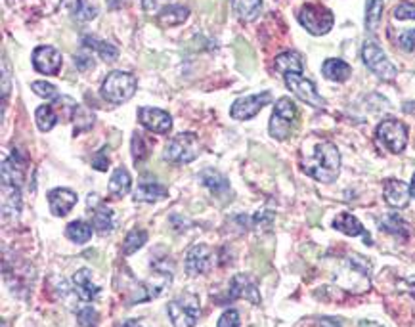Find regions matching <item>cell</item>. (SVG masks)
<instances>
[{
	"instance_id": "6da1fadb",
	"label": "cell",
	"mask_w": 415,
	"mask_h": 327,
	"mask_svg": "<svg viewBox=\"0 0 415 327\" xmlns=\"http://www.w3.org/2000/svg\"><path fill=\"white\" fill-rule=\"evenodd\" d=\"M303 170L318 182H333L341 173V153L337 145L328 140L318 142L310 157L303 161Z\"/></svg>"
},
{
	"instance_id": "7a4b0ae2",
	"label": "cell",
	"mask_w": 415,
	"mask_h": 327,
	"mask_svg": "<svg viewBox=\"0 0 415 327\" xmlns=\"http://www.w3.org/2000/svg\"><path fill=\"white\" fill-rule=\"evenodd\" d=\"M136 92V79L132 73L113 71L102 82V96L112 104H125Z\"/></svg>"
},
{
	"instance_id": "3957f363",
	"label": "cell",
	"mask_w": 415,
	"mask_h": 327,
	"mask_svg": "<svg viewBox=\"0 0 415 327\" xmlns=\"http://www.w3.org/2000/svg\"><path fill=\"white\" fill-rule=\"evenodd\" d=\"M167 312L175 327H193L201 316L200 299L192 293H184L168 303Z\"/></svg>"
},
{
	"instance_id": "277c9868",
	"label": "cell",
	"mask_w": 415,
	"mask_h": 327,
	"mask_svg": "<svg viewBox=\"0 0 415 327\" xmlns=\"http://www.w3.org/2000/svg\"><path fill=\"white\" fill-rule=\"evenodd\" d=\"M297 17H299V21L304 29L310 35H316V37H321V35L331 31V27L335 24L333 12L326 6H321V4H304L303 8L299 10Z\"/></svg>"
},
{
	"instance_id": "5b68a950",
	"label": "cell",
	"mask_w": 415,
	"mask_h": 327,
	"mask_svg": "<svg viewBox=\"0 0 415 327\" xmlns=\"http://www.w3.org/2000/svg\"><path fill=\"white\" fill-rule=\"evenodd\" d=\"M200 153V140L193 132H184V134L175 136L168 145L165 148V159L176 165H186L192 163Z\"/></svg>"
},
{
	"instance_id": "8992f818",
	"label": "cell",
	"mask_w": 415,
	"mask_h": 327,
	"mask_svg": "<svg viewBox=\"0 0 415 327\" xmlns=\"http://www.w3.org/2000/svg\"><path fill=\"white\" fill-rule=\"evenodd\" d=\"M362 60L364 64L376 73L379 79L383 80H392L396 77V65L392 64L391 60L387 58V54L383 52V48L376 44L373 40H366L364 46H362Z\"/></svg>"
},
{
	"instance_id": "52a82bcc",
	"label": "cell",
	"mask_w": 415,
	"mask_h": 327,
	"mask_svg": "<svg viewBox=\"0 0 415 327\" xmlns=\"http://www.w3.org/2000/svg\"><path fill=\"white\" fill-rule=\"evenodd\" d=\"M297 121V105L289 98H280L274 105L270 119V134L278 140H285L291 134V128Z\"/></svg>"
},
{
	"instance_id": "ba28073f",
	"label": "cell",
	"mask_w": 415,
	"mask_h": 327,
	"mask_svg": "<svg viewBox=\"0 0 415 327\" xmlns=\"http://www.w3.org/2000/svg\"><path fill=\"white\" fill-rule=\"evenodd\" d=\"M379 144H383L391 153H402L407 145V128L398 119H385L376 130Z\"/></svg>"
},
{
	"instance_id": "9c48e42d",
	"label": "cell",
	"mask_w": 415,
	"mask_h": 327,
	"mask_svg": "<svg viewBox=\"0 0 415 327\" xmlns=\"http://www.w3.org/2000/svg\"><path fill=\"white\" fill-rule=\"evenodd\" d=\"M285 82H288L289 90H291L299 100H303L304 104L312 105V107H324V105H326V100L319 96L316 85H314L312 80L304 79L303 75H297V73L285 75Z\"/></svg>"
},
{
	"instance_id": "30bf717a",
	"label": "cell",
	"mask_w": 415,
	"mask_h": 327,
	"mask_svg": "<svg viewBox=\"0 0 415 327\" xmlns=\"http://www.w3.org/2000/svg\"><path fill=\"white\" fill-rule=\"evenodd\" d=\"M272 102V92H261V94H255V96H245L240 98L236 104L232 105V109H230V115H232V119L236 121H249L255 117L256 113H261L263 107Z\"/></svg>"
},
{
	"instance_id": "8fae6325",
	"label": "cell",
	"mask_w": 415,
	"mask_h": 327,
	"mask_svg": "<svg viewBox=\"0 0 415 327\" xmlns=\"http://www.w3.org/2000/svg\"><path fill=\"white\" fill-rule=\"evenodd\" d=\"M33 67L42 75H58L62 67V54L54 46H37L33 50Z\"/></svg>"
},
{
	"instance_id": "7c38bea8",
	"label": "cell",
	"mask_w": 415,
	"mask_h": 327,
	"mask_svg": "<svg viewBox=\"0 0 415 327\" xmlns=\"http://www.w3.org/2000/svg\"><path fill=\"white\" fill-rule=\"evenodd\" d=\"M138 121L155 134H167L173 128L170 115L163 109H157V107H140L138 109Z\"/></svg>"
},
{
	"instance_id": "4fadbf2b",
	"label": "cell",
	"mask_w": 415,
	"mask_h": 327,
	"mask_svg": "<svg viewBox=\"0 0 415 327\" xmlns=\"http://www.w3.org/2000/svg\"><path fill=\"white\" fill-rule=\"evenodd\" d=\"M213 268V251L207 245H195L186 255V272L188 276H203Z\"/></svg>"
},
{
	"instance_id": "5bb4252c",
	"label": "cell",
	"mask_w": 415,
	"mask_h": 327,
	"mask_svg": "<svg viewBox=\"0 0 415 327\" xmlns=\"http://www.w3.org/2000/svg\"><path fill=\"white\" fill-rule=\"evenodd\" d=\"M228 297L230 299H243V301H249L251 304L261 303V297H258V291H256L255 281L249 278V276H245V274H238L230 281Z\"/></svg>"
},
{
	"instance_id": "9a60e30c",
	"label": "cell",
	"mask_w": 415,
	"mask_h": 327,
	"mask_svg": "<svg viewBox=\"0 0 415 327\" xmlns=\"http://www.w3.org/2000/svg\"><path fill=\"white\" fill-rule=\"evenodd\" d=\"M383 197L385 201L394 209H404L409 203L412 192H409V186L402 180H387L383 186Z\"/></svg>"
},
{
	"instance_id": "2e32d148",
	"label": "cell",
	"mask_w": 415,
	"mask_h": 327,
	"mask_svg": "<svg viewBox=\"0 0 415 327\" xmlns=\"http://www.w3.org/2000/svg\"><path fill=\"white\" fill-rule=\"evenodd\" d=\"M136 201H144V203H155V201H161L167 197V188L163 184L157 182V178H148V176H142V180L136 188L134 195H132Z\"/></svg>"
},
{
	"instance_id": "e0dca14e",
	"label": "cell",
	"mask_w": 415,
	"mask_h": 327,
	"mask_svg": "<svg viewBox=\"0 0 415 327\" xmlns=\"http://www.w3.org/2000/svg\"><path fill=\"white\" fill-rule=\"evenodd\" d=\"M77 193L67 188H56V190H50L48 192V205L52 215L56 216H65L77 203Z\"/></svg>"
},
{
	"instance_id": "ac0fdd59",
	"label": "cell",
	"mask_w": 415,
	"mask_h": 327,
	"mask_svg": "<svg viewBox=\"0 0 415 327\" xmlns=\"http://www.w3.org/2000/svg\"><path fill=\"white\" fill-rule=\"evenodd\" d=\"M73 289L79 299L82 301H94L100 293H102V288H98L96 283L92 281V272L90 270H79L75 276H73Z\"/></svg>"
},
{
	"instance_id": "d6986e66",
	"label": "cell",
	"mask_w": 415,
	"mask_h": 327,
	"mask_svg": "<svg viewBox=\"0 0 415 327\" xmlns=\"http://www.w3.org/2000/svg\"><path fill=\"white\" fill-rule=\"evenodd\" d=\"M333 228L339 231H343L344 236H348V238H356V236H364L366 238L367 245H371V241H369V236H367V231L364 230V226L360 222L358 218L351 213H341V215L337 216L335 220H333Z\"/></svg>"
},
{
	"instance_id": "ffe728a7",
	"label": "cell",
	"mask_w": 415,
	"mask_h": 327,
	"mask_svg": "<svg viewBox=\"0 0 415 327\" xmlns=\"http://www.w3.org/2000/svg\"><path fill=\"white\" fill-rule=\"evenodd\" d=\"M200 180L201 184L207 188L209 192L215 193V195H224V193L230 190L228 178H226L222 173H218L216 168H205V170H201Z\"/></svg>"
},
{
	"instance_id": "44dd1931",
	"label": "cell",
	"mask_w": 415,
	"mask_h": 327,
	"mask_svg": "<svg viewBox=\"0 0 415 327\" xmlns=\"http://www.w3.org/2000/svg\"><path fill=\"white\" fill-rule=\"evenodd\" d=\"M321 73L328 80H333V82H344V80L351 79V65L343 62V60H337V58H331V60H326L324 65H321Z\"/></svg>"
},
{
	"instance_id": "7402d4cb",
	"label": "cell",
	"mask_w": 415,
	"mask_h": 327,
	"mask_svg": "<svg viewBox=\"0 0 415 327\" xmlns=\"http://www.w3.org/2000/svg\"><path fill=\"white\" fill-rule=\"evenodd\" d=\"M274 67H276V69L285 77V75H291V73L301 75L304 69V64L301 54H297V52H291V50H289V52H283V54H280V56L276 58Z\"/></svg>"
},
{
	"instance_id": "603a6c76",
	"label": "cell",
	"mask_w": 415,
	"mask_h": 327,
	"mask_svg": "<svg viewBox=\"0 0 415 327\" xmlns=\"http://www.w3.org/2000/svg\"><path fill=\"white\" fill-rule=\"evenodd\" d=\"M381 230L391 233L394 238H400V240L409 238V224L396 213H389L381 218Z\"/></svg>"
},
{
	"instance_id": "cb8c5ba5",
	"label": "cell",
	"mask_w": 415,
	"mask_h": 327,
	"mask_svg": "<svg viewBox=\"0 0 415 327\" xmlns=\"http://www.w3.org/2000/svg\"><path fill=\"white\" fill-rule=\"evenodd\" d=\"M130 188H132V178L128 175L127 168L119 167L113 173L107 190H109L113 197H123V195H127L130 192Z\"/></svg>"
},
{
	"instance_id": "d4e9b609",
	"label": "cell",
	"mask_w": 415,
	"mask_h": 327,
	"mask_svg": "<svg viewBox=\"0 0 415 327\" xmlns=\"http://www.w3.org/2000/svg\"><path fill=\"white\" fill-rule=\"evenodd\" d=\"M188 16H190V10L186 6H167L159 12L157 21L163 27H176V25L184 24Z\"/></svg>"
},
{
	"instance_id": "484cf974",
	"label": "cell",
	"mask_w": 415,
	"mask_h": 327,
	"mask_svg": "<svg viewBox=\"0 0 415 327\" xmlns=\"http://www.w3.org/2000/svg\"><path fill=\"white\" fill-rule=\"evenodd\" d=\"M232 6L240 19L253 21L263 10V0H232Z\"/></svg>"
},
{
	"instance_id": "4316f807",
	"label": "cell",
	"mask_w": 415,
	"mask_h": 327,
	"mask_svg": "<svg viewBox=\"0 0 415 327\" xmlns=\"http://www.w3.org/2000/svg\"><path fill=\"white\" fill-rule=\"evenodd\" d=\"M82 44H85V48L96 50L98 54L104 58L105 62H113L115 58L119 56V50L115 48L113 44L105 42V40H98L96 37H85V39H82Z\"/></svg>"
},
{
	"instance_id": "83f0119b",
	"label": "cell",
	"mask_w": 415,
	"mask_h": 327,
	"mask_svg": "<svg viewBox=\"0 0 415 327\" xmlns=\"http://www.w3.org/2000/svg\"><path fill=\"white\" fill-rule=\"evenodd\" d=\"M383 0H367L366 6V29L369 33H376L379 24H381V17H383Z\"/></svg>"
},
{
	"instance_id": "f1b7e54d",
	"label": "cell",
	"mask_w": 415,
	"mask_h": 327,
	"mask_svg": "<svg viewBox=\"0 0 415 327\" xmlns=\"http://www.w3.org/2000/svg\"><path fill=\"white\" fill-rule=\"evenodd\" d=\"M65 236L69 238L75 243H87L90 238H92V226H88L87 222H82V220H75V222L67 224V228H65Z\"/></svg>"
},
{
	"instance_id": "f546056e",
	"label": "cell",
	"mask_w": 415,
	"mask_h": 327,
	"mask_svg": "<svg viewBox=\"0 0 415 327\" xmlns=\"http://www.w3.org/2000/svg\"><path fill=\"white\" fill-rule=\"evenodd\" d=\"M113 220H115V216H113V211L107 207H98L94 211V218H92V226H94V230L98 233H109L113 230Z\"/></svg>"
},
{
	"instance_id": "4dcf8cb0",
	"label": "cell",
	"mask_w": 415,
	"mask_h": 327,
	"mask_svg": "<svg viewBox=\"0 0 415 327\" xmlns=\"http://www.w3.org/2000/svg\"><path fill=\"white\" fill-rule=\"evenodd\" d=\"M35 119H37V127L42 132H50L52 128L56 127L58 123V113L54 112L52 105H40L37 113H35Z\"/></svg>"
},
{
	"instance_id": "1f68e13d",
	"label": "cell",
	"mask_w": 415,
	"mask_h": 327,
	"mask_svg": "<svg viewBox=\"0 0 415 327\" xmlns=\"http://www.w3.org/2000/svg\"><path fill=\"white\" fill-rule=\"evenodd\" d=\"M145 241H148V233L144 230H132L125 238V241H123V253L125 255H132L140 247H144Z\"/></svg>"
},
{
	"instance_id": "d6a6232c",
	"label": "cell",
	"mask_w": 415,
	"mask_h": 327,
	"mask_svg": "<svg viewBox=\"0 0 415 327\" xmlns=\"http://www.w3.org/2000/svg\"><path fill=\"white\" fill-rule=\"evenodd\" d=\"M69 4H71L73 16L80 21H88V19L96 17V8L92 4H88L87 0H69Z\"/></svg>"
},
{
	"instance_id": "836d02e7",
	"label": "cell",
	"mask_w": 415,
	"mask_h": 327,
	"mask_svg": "<svg viewBox=\"0 0 415 327\" xmlns=\"http://www.w3.org/2000/svg\"><path fill=\"white\" fill-rule=\"evenodd\" d=\"M77 319H79L80 327H98L100 316H98V312L94 310L92 306H85V308L77 314Z\"/></svg>"
},
{
	"instance_id": "e575fe53",
	"label": "cell",
	"mask_w": 415,
	"mask_h": 327,
	"mask_svg": "<svg viewBox=\"0 0 415 327\" xmlns=\"http://www.w3.org/2000/svg\"><path fill=\"white\" fill-rule=\"evenodd\" d=\"M33 92L40 98H56L58 90L54 85H50V82H44V80H35L33 82Z\"/></svg>"
},
{
	"instance_id": "d590c367",
	"label": "cell",
	"mask_w": 415,
	"mask_h": 327,
	"mask_svg": "<svg viewBox=\"0 0 415 327\" xmlns=\"http://www.w3.org/2000/svg\"><path fill=\"white\" fill-rule=\"evenodd\" d=\"M148 155H150V150L145 145L144 138L140 134H134V138H132V157H134V161H144Z\"/></svg>"
},
{
	"instance_id": "8d00e7d4",
	"label": "cell",
	"mask_w": 415,
	"mask_h": 327,
	"mask_svg": "<svg viewBox=\"0 0 415 327\" xmlns=\"http://www.w3.org/2000/svg\"><path fill=\"white\" fill-rule=\"evenodd\" d=\"M392 14H394V17L400 19V21H404V19H415V4H412V2H400Z\"/></svg>"
},
{
	"instance_id": "74e56055",
	"label": "cell",
	"mask_w": 415,
	"mask_h": 327,
	"mask_svg": "<svg viewBox=\"0 0 415 327\" xmlns=\"http://www.w3.org/2000/svg\"><path fill=\"white\" fill-rule=\"evenodd\" d=\"M241 326V318H240V312L238 310H226L218 319V324L216 327H240Z\"/></svg>"
},
{
	"instance_id": "f35d334b",
	"label": "cell",
	"mask_w": 415,
	"mask_h": 327,
	"mask_svg": "<svg viewBox=\"0 0 415 327\" xmlns=\"http://www.w3.org/2000/svg\"><path fill=\"white\" fill-rule=\"evenodd\" d=\"M398 46L404 52H414L415 50V29H406V31L400 33L398 37Z\"/></svg>"
},
{
	"instance_id": "ab89813d",
	"label": "cell",
	"mask_w": 415,
	"mask_h": 327,
	"mask_svg": "<svg viewBox=\"0 0 415 327\" xmlns=\"http://www.w3.org/2000/svg\"><path fill=\"white\" fill-rule=\"evenodd\" d=\"M75 64H77V67H79L80 71H88V69H94V60H92V56L88 54V52H79L77 56H75Z\"/></svg>"
},
{
	"instance_id": "60d3db41",
	"label": "cell",
	"mask_w": 415,
	"mask_h": 327,
	"mask_svg": "<svg viewBox=\"0 0 415 327\" xmlns=\"http://www.w3.org/2000/svg\"><path fill=\"white\" fill-rule=\"evenodd\" d=\"M92 167L96 170H107L109 168V157L104 152H98L94 155V159H92Z\"/></svg>"
},
{
	"instance_id": "b9f144b4",
	"label": "cell",
	"mask_w": 415,
	"mask_h": 327,
	"mask_svg": "<svg viewBox=\"0 0 415 327\" xmlns=\"http://www.w3.org/2000/svg\"><path fill=\"white\" fill-rule=\"evenodd\" d=\"M10 90V82H8V67H6V62H2V96L6 98Z\"/></svg>"
},
{
	"instance_id": "7bdbcfd3",
	"label": "cell",
	"mask_w": 415,
	"mask_h": 327,
	"mask_svg": "<svg viewBox=\"0 0 415 327\" xmlns=\"http://www.w3.org/2000/svg\"><path fill=\"white\" fill-rule=\"evenodd\" d=\"M319 327H341V324L333 318H321L319 319Z\"/></svg>"
},
{
	"instance_id": "ee69618b",
	"label": "cell",
	"mask_w": 415,
	"mask_h": 327,
	"mask_svg": "<svg viewBox=\"0 0 415 327\" xmlns=\"http://www.w3.org/2000/svg\"><path fill=\"white\" fill-rule=\"evenodd\" d=\"M121 327H142L140 321H136V319H130V321H125Z\"/></svg>"
},
{
	"instance_id": "f6af8a7d",
	"label": "cell",
	"mask_w": 415,
	"mask_h": 327,
	"mask_svg": "<svg viewBox=\"0 0 415 327\" xmlns=\"http://www.w3.org/2000/svg\"><path fill=\"white\" fill-rule=\"evenodd\" d=\"M409 192H412V195L415 197V175L414 178H412V184H409Z\"/></svg>"
}]
</instances>
